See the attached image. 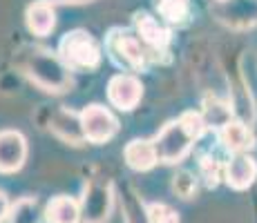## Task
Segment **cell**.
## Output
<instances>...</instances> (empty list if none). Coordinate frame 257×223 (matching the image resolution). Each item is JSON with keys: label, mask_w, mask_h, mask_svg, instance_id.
Wrapping results in <instances>:
<instances>
[{"label": "cell", "mask_w": 257, "mask_h": 223, "mask_svg": "<svg viewBox=\"0 0 257 223\" xmlns=\"http://www.w3.org/2000/svg\"><path fill=\"white\" fill-rule=\"evenodd\" d=\"M16 65L34 85L49 94H63L72 87L70 67L63 63L61 56L45 47H36V45L23 47L16 56Z\"/></svg>", "instance_id": "1"}, {"label": "cell", "mask_w": 257, "mask_h": 223, "mask_svg": "<svg viewBox=\"0 0 257 223\" xmlns=\"http://www.w3.org/2000/svg\"><path fill=\"white\" fill-rule=\"evenodd\" d=\"M58 56L70 69L87 72L101 65V47L85 29L67 32L58 43Z\"/></svg>", "instance_id": "2"}, {"label": "cell", "mask_w": 257, "mask_h": 223, "mask_svg": "<svg viewBox=\"0 0 257 223\" xmlns=\"http://www.w3.org/2000/svg\"><path fill=\"white\" fill-rule=\"evenodd\" d=\"M105 52L110 61L125 72H143L148 65V52L143 49V43L123 29H112L107 34Z\"/></svg>", "instance_id": "3"}, {"label": "cell", "mask_w": 257, "mask_h": 223, "mask_svg": "<svg viewBox=\"0 0 257 223\" xmlns=\"http://www.w3.org/2000/svg\"><path fill=\"white\" fill-rule=\"evenodd\" d=\"M195 141H197V136L184 125L181 118H177V121L168 123L152 143H155L159 163L170 165V163H179L181 158L190 152V147Z\"/></svg>", "instance_id": "4"}, {"label": "cell", "mask_w": 257, "mask_h": 223, "mask_svg": "<svg viewBox=\"0 0 257 223\" xmlns=\"http://www.w3.org/2000/svg\"><path fill=\"white\" fill-rule=\"evenodd\" d=\"M78 116H81L83 136L90 143L110 141L118 130V121L114 118V114L103 105H87Z\"/></svg>", "instance_id": "5"}, {"label": "cell", "mask_w": 257, "mask_h": 223, "mask_svg": "<svg viewBox=\"0 0 257 223\" xmlns=\"http://www.w3.org/2000/svg\"><path fill=\"white\" fill-rule=\"evenodd\" d=\"M143 96V85L132 74H116L107 83V101L121 112H130L139 105Z\"/></svg>", "instance_id": "6"}, {"label": "cell", "mask_w": 257, "mask_h": 223, "mask_svg": "<svg viewBox=\"0 0 257 223\" xmlns=\"http://www.w3.org/2000/svg\"><path fill=\"white\" fill-rule=\"evenodd\" d=\"M27 158V141L21 132L3 130L0 132V172L12 174L25 165Z\"/></svg>", "instance_id": "7"}, {"label": "cell", "mask_w": 257, "mask_h": 223, "mask_svg": "<svg viewBox=\"0 0 257 223\" xmlns=\"http://www.w3.org/2000/svg\"><path fill=\"white\" fill-rule=\"evenodd\" d=\"M112 192L107 183H90L83 199V223H105L110 216Z\"/></svg>", "instance_id": "8"}, {"label": "cell", "mask_w": 257, "mask_h": 223, "mask_svg": "<svg viewBox=\"0 0 257 223\" xmlns=\"http://www.w3.org/2000/svg\"><path fill=\"white\" fill-rule=\"evenodd\" d=\"M257 178V163L253 156L248 154H235L226 163L224 181L228 183L233 190H248Z\"/></svg>", "instance_id": "9"}, {"label": "cell", "mask_w": 257, "mask_h": 223, "mask_svg": "<svg viewBox=\"0 0 257 223\" xmlns=\"http://www.w3.org/2000/svg\"><path fill=\"white\" fill-rule=\"evenodd\" d=\"M135 25L137 32H139V41L146 45V47L155 49V52H164L170 43V32L161 25L157 18H152L150 14L139 12L135 16Z\"/></svg>", "instance_id": "10"}, {"label": "cell", "mask_w": 257, "mask_h": 223, "mask_svg": "<svg viewBox=\"0 0 257 223\" xmlns=\"http://www.w3.org/2000/svg\"><path fill=\"white\" fill-rule=\"evenodd\" d=\"M123 158L125 163L137 172H146L150 167H155L159 163L157 158V150H155V143L152 141H146V138H135L125 145L123 150Z\"/></svg>", "instance_id": "11"}, {"label": "cell", "mask_w": 257, "mask_h": 223, "mask_svg": "<svg viewBox=\"0 0 257 223\" xmlns=\"http://www.w3.org/2000/svg\"><path fill=\"white\" fill-rule=\"evenodd\" d=\"M25 18H27V27L34 36H47L56 25V14H54L49 0H36L34 5H29Z\"/></svg>", "instance_id": "12"}, {"label": "cell", "mask_w": 257, "mask_h": 223, "mask_svg": "<svg viewBox=\"0 0 257 223\" xmlns=\"http://www.w3.org/2000/svg\"><path fill=\"white\" fill-rule=\"evenodd\" d=\"M45 221L47 223H81L83 210L72 196H54L45 207Z\"/></svg>", "instance_id": "13"}, {"label": "cell", "mask_w": 257, "mask_h": 223, "mask_svg": "<svg viewBox=\"0 0 257 223\" xmlns=\"http://www.w3.org/2000/svg\"><path fill=\"white\" fill-rule=\"evenodd\" d=\"M219 141L233 154H244L250 145H253V134L244 125V123L228 121L224 127L219 130Z\"/></svg>", "instance_id": "14"}, {"label": "cell", "mask_w": 257, "mask_h": 223, "mask_svg": "<svg viewBox=\"0 0 257 223\" xmlns=\"http://www.w3.org/2000/svg\"><path fill=\"white\" fill-rule=\"evenodd\" d=\"M49 127L54 130L56 136H61L63 141H67V143H74V145H81V143L85 141V136H83V127H81V116L70 114L67 110H58L56 114H54L52 125Z\"/></svg>", "instance_id": "15"}, {"label": "cell", "mask_w": 257, "mask_h": 223, "mask_svg": "<svg viewBox=\"0 0 257 223\" xmlns=\"http://www.w3.org/2000/svg\"><path fill=\"white\" fill-rule=\"evenodd\" d=\"M157 9L168 23H184L188 16L186 0H157Z\"/></svg>", "instance_id": "16"}, {"label": "cell", "mask_w": 257, "mask_h": 223, "mask_svg": "<svg viewBox=\"0 0 257 223\" xmlns=\"http://www.w3.org/2000/svg\"><path fill=\"white\" fill-rule=\"evenodd\" d=\"M148 223H179V214L166 203H148L146 205Z\"/></svg>", "instance_id": "17"}, {"label": "cell", "mask_w": 257, "mask_h": 223, "mask_svg": "<svg viewBox=\"0 0 257 223\" xmlns=\"http://www.w3.org/2000/svg\"><path fill=\"white\" fill-rule=\"evenodd\" d=\"M199 167H201V176L206 178V183L210 187H215L219 183V178H224V172H226V165H221V161L215 156H201Z\"/></svg>", "instance_id": "18"}, {"label": "cell", "mask_w": 257, "mask_h": 223, "mask_svg": "<svg viewBox=\"0 0 257 223\" xmlns=\"http://www.w3.org/2000/svg\"><path fill=\"white\" fill-rule=\"evenodd\" d=\"M12 223H38L36 199H21L12 207Z\"/></svg>", "instance_id": "19"}, {"label": "cell", "mask_w": 257, "mask_h": 223, "mask_svg": "<svg viewBox=\"0 0 257 223\" xmlns=\"http://www.w3.org/2000/svg\"><path fill=\"white\" fill-rule=\"evenodd\" d=\"M172 192H175L179 199H192L197 194V178L190 172H179L172 178Z\"/></svg>", "instance_id": "20"}, {"label": "cell", "mask_w": 257, "mask_h": 223, "mask_svg": "<svg viewBox=\"0 0 257 223\" xmlns=\"http://www.w3.org/2000/svg\"><path fill=\"white\" fill-rule=\"evenodd\" d=\"M5 216H9V201H7V194L0 192V223L5 221Z\"/></svg>", "instance_id": "21"}]
</instances>
